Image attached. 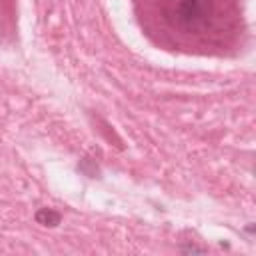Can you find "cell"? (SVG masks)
<instances>
[{
    "label": "cell",
    "mask_w": 256,
    "mask_h": 256,
    "mask_svg": "<svg viewBox=\"0 0 256 256\" xmlns=\"http://www.w3.org/2000/svg\"><path fill=\"white\" fill-rule=\"evenodd\" d=\"M166 18L184 32H198L208 26L212 4L210 0H168Z\"/></svg>",
    "instance_id": "cell-1"
}]
</instances>
